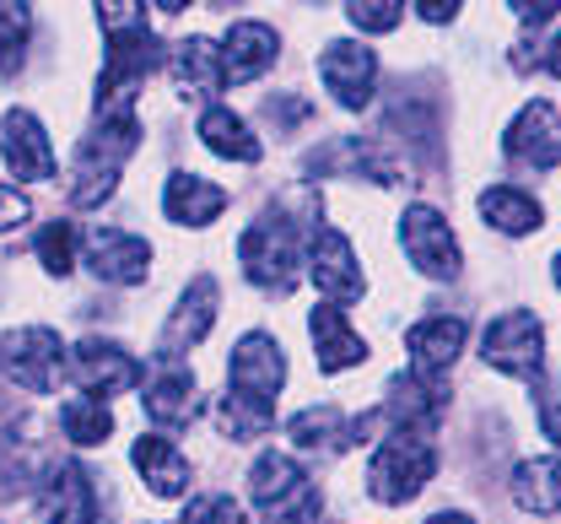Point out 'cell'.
Masks as SVG:
<instances>
[{"mask_svg":"<svg viewBox=\"0 0 561 524\" xmlns=\"http://www.w3.org/2000/svg\"><path fill=\"white\" fill-rule=\"evenodd\" d=\"M227 384H232V395L221 400V433H227V438H254V433H265V428H271V411H276L280 384H286V357H280V346L265 330H254V335H243V341L232 346Z\"/></svg>","mask_w":561,"mask_h":524,"instance_id":"1","label":"cell"},{"mask_svg":"<svg viewBox=\"0 0 561 524\" xmlns=\"http://www.w3.org/2000/svg\"><path fill=\"white\" fill-rule=\"evenodd\" d=\"M140 125L136 109L130 114H108V119H92V130L81 136L76 147V162H70V201L76 206H103L119 184V168L125 157L136 151Z\"/></svg>","mask_w":561,"mask_h":524,"instance_id":"2","label":"cell"},{"mask_svg":"<svg viewBox=\"0 0 561 524\" xmlns=\"http://www.w3.org/2000/svg\"><path fill=\"white\" fill-rule=\"evenodd\" d=\"M238 254H243V276L254 287L291 293L297 287V265H302V232H297V223L286 212H265L238 238Z\"/></svg>","mask_w":561,"mask_h":524,"instance_id":"3","label":"cell"},{"mask_svg":"<svg viewBox=\"0 0 561 524\" xmlns=\"http://www.w3.org/2000/svg\"><path fill=\"white\" fill-rule=\"evenodd\" d=\"M249 498L271 524H308L319 514V487L308 481L302 465H291V454H260L249 470Z\"/></svg>","mask_w":561,"mask_h":524,"instance_id":"4","label":"cell"},{"mask_svg":"<svg viewBox=\"0 0 561 524\" xmlns=\"http://www.w3.org/2000/svg\"><path fill=\"white\" fill-rule=\"evenodd\" d=\"M432 470H437V454L421 433H389L367 465V492L378 503H411L432 481Z\"/></svg>","mask_w":561,"mask_h":524,"instance_id":"5","label":"cell"},{"mask_svg":"<svg viewBox=\"0 0 561 524\" xmlns=\"http://www.w3.org/2000/svg\"><path fill=\"white\" fill-rule=\"evenodd\" d=\"M66 341L55 330H5L0 335V374L11 378L16 389H33V395H49L60 378H66Z\"/></svg>","mask_w":561,"mask_h":524,"instance_id":"6","label":"cell"},{"mask_svg":"<svg viewBox=\"0 0 561 524\" xmlns=\"http://www.w3.org/2000/svg\"><path fill=\"white\" fill-rule=\"evenodd\" d=\"M486 363L507 378H535L546 363V330L529 308H507L502 319H491L486 330Z\"/></svg>","mask_w":561,"mask_h":524,"instance_id":"7","label":"cell"},{"mask_svg":"<svg viewBox=\"0 0 561 524\" xmlns=\"http://www.w3.org/2000/svg\"><path fill=\"white\" fill-rule=\"evenodd\" d=\"M400 243H405V254L416 260L421 276H432V282H454L459 276V238H454V227L443 223L432 206H405V217H400Z\"/></svg>","mask_w":561,"mask_h":524,"instance_id":"8","label":"cell"},{"mask_svg":"<svg viewBox=\"0 0 561 524\" xmlns=\"http://www.w3.org/2000/svg\"><path fill=\"white\" fill-rule=\"evenodd\" d=\"M38 520L44 524H92L98 520V498H92V476L81 465H49L44 481H38V498H33Z\"/></svg>","mask_w":561,"mask_h":524,"instance_id":"9","label":"cell"},{"mask_svg":"<svg viewBox=\"0 0 561 524\" xmlns=\"http://www.w3.org/2000/svg\"><path fill=\"white\" fill-rule=\"evenodd\" d=\"M146 411H151V422H162V433H184V428L201 422L206 395H201V384H195L190 368L162 363L157 374L146 378Z\"/></svg>","mask_w":561,"mask_h":524,"instance_id":"10","label":"cell"},{"mask_svg":"<svg viewBox=\"0 0 561 524\" xmlns=\"http://www.w3.org/2000/svg\"><path fill=\"white\" fill-rule=\"evenodd\" d=\"M66 368H70V378H76L87 395H98V400L130 389L140 378L136 357H130L125 346H114V341H81V346L66 357Z\"/></svg>","mask_w":561,"mask_h":524,"instance_id":"11","label":"cell"},{"mask_svg":"<svg viewBox=\"0 0 561 524\" xmlns=\"http://www.w3.org/2000/svg\"><path fill=\"white\" fill-rule=\"evenodd\" d=\"M319 71L330 81V92L341 98V109H367L373 76H378V55L367 44H356V38H335V44H324Z\"/></svg>","mask_w":561,"mask_h":524,"instance_id":"12","label":"cell"},{"mask_svg":"<svg viewBox=\"0 0 561 524\" xmlns=\"http://www.w3.org/2000/svg\"><path fill=\"white\" fill-rule=\"evenodd\" d=\"M308 265H313V282H319V293L335 303V308H346L367 293V276L356 271V260H351V243L335 232V227H319L313 232V254H308Z\"/></svg>","mask_w":561,"mask_h":524,"instance_id":"13","label":"cell"},{"mask_svg":"<svg viewBox=\"0 0 561 524\" xmlns=\"http://www.w3.org/2000/svg\"><path fill=\"white\" fill-rule=\"evenodd\" d=\"M507 157H518L524 168H557L561 162V119L546 98L524 103V114L507 125Z\"/></svg>","mask_w":561,"mask_h":524,"instance_id":"14","label":"cell"},{"mask_svg":"<svg viewBox=\"0 0 561 524\" xmlns=\"http://www.w3.org/2000/svg\"><path fill=\"white\" fill-rule=\"evenodd\" d=\"M87 265H92V276H103V282L136 287V282H146L151 243L136 238V232H119V227H98V232L87 238Z\"/></svg>","mask_w":561,"mask_h":524,"instance_id":"15","label":"cell"},{"mask_svg":"<svg viewBox=\"0 0 561 524\" xmlns=\"http://www.w3.org/2000/svg\"><path fill=\"white\" fill-rule=\"evenodd\" d=\"M0 151H5V168H11L16 179H27V184H38V179L55 173L49 136H44V125H38L27 109H11V114L0 119Z\"/></svg>","mask_w":561,"mask_h":524,"instance_id":"16","label":"cell"},{"mask_svg":"<svg viewBox=\"0 0 561 524\" xmlns=\"http://www.w3.org/2000/svg\"><path fill=\"white\" fill-rule=\"evenodd\" d=\"M210 324H216V282L195 276L184 287L179 308L168 314V324H162V357H184L190 346H201L210 335Z\"/></svg>","mask_w":561,"mask_h":524,"instance_id":"17","label":"cell"},{"mask_svg":"<svg viewBox=\"0 0 561 524\" xmlns=\"http://www.w3.org/2000/svg\"><path fill=\"white\" fill-rule=\"evenodd\" d=\"M465 341H470V324L459 314H432V319L411 324V363H416V374L421 378L448 374L459 363Z\"/></svg>","mask_w":561,"mask_h":524,"instance_id":"18","label":"cell"},{"mask_svg":"<svg viewBox=\"0 0 561 524\" xmlns=\"http://www.w3.org/2000/svg\"><path fill=\"white\" fill-rule=\"evenodd\" d=\"M276 55H280L276 27H265V22H232V33L221 44V76L227 81H260V76L276 66Z\"/></svg>","mask_w":561,"mask_h":524,"instance_id":"19","label":"cell"},{"mask_svg":"<svg viewBox=\"0 0 561 524\" xmlns=\"http://www.w3.org/2000/svg\"><path fill=\"white\" fill-rule=\"evenodd\" d=\"M308 330H313V352H319V368H324V374H346V368H356V363L367 357V341L351 330L346 314H341L335 303L313 308Z\"/></svg>","mask_w":561,"mask_h":524,"instance_id":"20","label":"cell"},{"mask_svg":"<svg viewBox=\"0 0 561 524\" xmlns=\"http://www.w3.org/2000/svg\"><path fill=\"white\" fill-rule=\"evenodd\" d=\"M130 459H136L140 481L157 492V498H184L190 492V481H195V470H190V459L173 449L168 438H136V449H130Z\"/></svg>","mask_w":561,"mask_h":524,"instance_id":"21","label":"cell"},{"mask_svg":"<svg viewBox=\"0 0 561 524\" xmlns=\"http://www.w3.org/2000/svg\"><path fill=\"white\" fill-rule=\"evenodd\" d=\"M168 71H173L184 98H216L227 87V76H221V44H210V38H184L168 55Z\"/></svg>","mask_w":561,"mask_h":524,"instance_id":"22","label":"cell"},{"mask_svg":"<svg viewBox=\"0 0 561 524\" xmlns=\"http://www.w3.org/2000/svg\"><path fill=\"white\" fill-rule=\"evenodd\" d=\"M162 212H168V223L179 227H206L227 212V195L216 184H206V179H195V173H173L168 190H162Z\"/></svg>","mask_w":561,"mask_h":524,"instance_id":"23","label":"cell"},{"mask_svg":"<svg viewBox=\"0 0 561 524\" xmlns=\"http://www.w3.org/2000/svg\"><path fill=\"white\" fill-rule=\"evenodd\" d=\"M513 503L529 514H561V459L540 454L513 470Z\"/></svg>","mask_w":561,"mask_h":524,"instance_id":"24","label":"cell"},{"mask_svg":"<svg viewBox=\"0 0 561 524\" xmlns=\"http://www.w3.org/2000/svg\"><path fill=\"white\" fill-rule=\"evenodd\" d=\"M481 217H486L496 232H513V238H524V232H535V227L546 223L540 201L524 195V190H513V184H496V190L481 195Z\"/></svg>","mask_w":561,"mask_h":524,"instance_id":"25","label":"cell"},{"mask_svg":"<svg viewBox=\"0 0 561 524\" xmlns=\"http://www.w3.org/2000/svg\"><path fill=\"white\" fill-rule=\"evenodd\" d=\"M60 428L70 433V444L98 449V444L114 438V411H108V400H98V395H76V400H66V411H60Z\"/></svg>","mask_w":561,"mask_h":524,"instance_id":"26","label":"cell"},{"mask_svg":"<svg viewBox=\"0 0 561 524\" xmlns=\"http://www.w3.org/2000/svg\"><path fill=\"white\" fill-rule=\"evenodd\" d=\"M201 141L210 151H221L227 162H254L260 157V141L249 136V125L232 114V109H206L201 114Z\"/></svg>","mask_w":561,"mask_h":524,"instance_id":"27","label":"cell"},{"mask_svg":"<svg viewBox=\"0 0 561 524\" xmlns=\"http://www.w3.org/2000/svg\"><path fill=\"white\" fill-rule=\"evenodd\" d=\"M286 433H291V444H302V449H346L351 444V422L335 406H308V411H297Z\"/></svg>","mask_w":561,"mask_h":524,"instance_id":"28","label":"cell"},{"mask_svg":"<svg viewBox=\"0 0 561 524\" xmlns=\"http://www.w3.org/2000/svg\"><path fill=\"white\" fill-rule=\"evenodd\" d=\"M27 33H33V11L22 0H0V76H16Z\"/></svg>","mask_w":561,"mask_h":524,"instance_id":"29","label":"cell"},{"mask_svg":"<svg viewBox=\"0 0 561 524\" xmlns=\"http://www.w3.org/2000/svg\"><path fill=\"white\" fill-rule=\"evenodd\" d=\"M38 260H44V271L49 276H66L70 265H76V227L70 223H49L38 232Z\"/></svg>","mask_w":561,"mask_h":524,"instance_id":"30","label":"cell"},{"mask_svg":"<svg viewBox=\"0 0 561 524\" xmlns=\"http://www.w3.org/2000/svg\"><path fill=\"white\" fill-rule=\"evenodd\" d=\"M400 11H405V0H346V16L362 33H394Z\"/></svg>","mask_w":561,"mask_h":524,"instance_id":"31","label":"cell"},{"mask_svg":"<svg viewBox=\"0 0 561 524\" xmlns=\"http://www.w3.org/2000/svg\"><path fill=\"white\" fill-rule=\"evenodd\" d=\"M179 524H249V514H243L232 498H216V492H210V498H195Z\"/></svg>","mask_w":561,"mask_h":524,"instance_id":"32","label":"cell"},{"mask_svg":"<svg viewBox=\"0 0 561 524\" xmlns=\"http://www.w3.org/2000/svg\"><path fill=\"white\" fill-rule=\"evenodd\" d=\"M535 406H540V428H546V438L561 444V378H551V384L535 389Z\"/></svg>","mask_w":561,"mask_h":524,"instance_id":"33","label":"cell"},{"mask_svg":"<svg viewBox=\"0 0 561 524\" xmlns=\"http://www.w3.org/2000/svg\"><path fill=\"white\" fill-rule=\"evenodd\" d=\"M507 5L518 11V22H524V27H546V22L561 11V0H507Z\"/></svg>","mask_w":561,"mask_h":524,"instance_id":"34","label":"cell"},{"mask_svg":"<svg viewBox=\"0 0 561 524\" xmlns=\"http://www.w3.org/2000/svg\"><path fill=\"white\" fill-rule=\"evenodd\" d=\"M27 212H33V201H27V195H16V190H0V227L27 223Z\"/></svg>","mask_w":561,"mask_h":524,"instance_id":"35","label":"cell"},{"mask_svg":"<svg viewBox=\"0 0 561 524\" xmlns=\"http://www.w3.org/2000/svg\"><path fill=\"white\" fill-rule=\"evenodd\" d=\"M459 5H465V0H416V11L426 16V22H448Z\"/></svg>","mask_w":561,"mask_h":524,"instance_id":"36","label":"cell"},{"mask_svg":"<svg viewBox=\"0 0 561 524\" xmlns=\"http://www.w3.org/2000/svg\"><path fill=\"white\" fill-rule=\"evenodd\" d=\"M540 66H546V71H551V76H561V38H551V44H546V55H540Z\"/></svg>","mask_w":561,"mask_h":524,"instance_id":"37","label":"cell"},{"mask_svg":"<svg viewBox=\"0 0 561 524\" xmlns=\"http://www.w3.org/2000/svg\"><path fill=\"white\" fill-rule=\"evenodd\" d=\"M184 5H190V0H157V11H168V16H179Z\"/></svg>","mask_w":561,"mask_h":524,"instance_id":"38","label":"cell"},{"mask_svg":"<svg viewBox=\"0 0 561 524\" xmlns=\"http://www.w3.org/2000/svg\"><path fill=\"white\" fill-rule=\"evenodd\" d=\"M426 524H476V520H465V514H437V520H426Z\"/></svg>","mask_w":561,"mask_h":524,"instance_id":"39","label":"cell"},{"mask_svg":"<svg viewBox=\"0 0 561 524\" xmlns=\"http://www.w3.org/2000/svg\"><path fill=\"white\" fill-rule=\"evenodd\" d=\"M551 271H557V287H561V254H557V265H551Z\"/></svg>","mask_w":561,"mask_h":524,"instance_id":"40","label":"cell"},{"mask_svg":"<svg viewBox=\"0 0 561 524\" xmlns=\"http://www.w3.org/2000/svg\"><path fill=\"white\" fill-rule=\"evenodd\" d=\"M103 5H108V0H103Z\"/></svg>","mask_w":561,"mask_h":524,"instance_id":"41","label":"cell"}]
</instances>
